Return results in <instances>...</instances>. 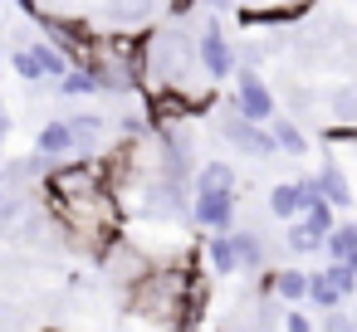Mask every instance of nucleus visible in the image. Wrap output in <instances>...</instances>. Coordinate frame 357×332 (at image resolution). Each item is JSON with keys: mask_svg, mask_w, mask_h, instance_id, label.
<instances>
[{"mask_svg": "<svg viewBox=\"0 0 357 332\" xmlns=\"http://www.w3.org/2000/svg\"><path fill=\"white\" fill-rule=\"evenodd\" d=\"M54 88H59V98H93V93H98V79L84 74V69H69Z\"/></svg>", "mask_w": 357, "mask_h": 332, "instance_id": "aec40b11", "label": "nucleus"}, {"mask_svg": "<svg viewBox=\"0 0 357 332\" xmlns=\"http://www.w3.org/2000/svg\"><path fill=\"white\" fill-rule=\"evenodd\" d=\"M274 298H279L284 308H298V303H308V269H294V264L274 269Z\"/></svg>", "mask_w": 357, "mask_h": 332, "instance_id": "f8f14e48", "label": "nucleus"}, {"mask_svg": "<svg viewBox=\"0 0 357 332\" xmlns=\"http://www.w3.org/2000/svg\"><path fill=\"white\" fill-rule=\"evenodd\" d=\"M323 274L333 278V288L342 293V303H347V298H357V264H342V259H328V264H323Z\"/></svg>", "mask_w": 357, "mask_h": 332, "instance_id": "412c9836", "label": "nucleus"}, {"mask_svg": "<svg viewBox=\"0 0 357 332\" xmlns=\"http://www.w3.org/2000/svg\"><path fill=\"white\" fill-rule=\"evenodd\" d=\"M235 210H240L235 191H191V225L206 235L235 230Z\"/></svg>", "mask_w": 357, "mask_h": 332, "instance_id": "39448f33", "label": "nucleus"}, {"mask_svg": "<svg viewBox=\"0 0 357 332\" xmlns=\"http://www.w3.org/2000/svg\"><path fill=\"white\" fill-rule=\"evenodd\" d=\"M103 186H113V181H108V161H103V157H69V161H54V166L40 176L45 200H74V196L103 191Z\"/></svg>", "mask_w": 357, "mask_h": 332, "instance_id": "f257e3e1", "label": "nucleus"}, {"mask_svg": "<svg viewBox=\"0 0 357 332\" xmlns=\"http://www.w3.org/2000/svg\"><path fill=\"white\" fill-rule=\"evenodd\" d=\"M40 10H59V15H74V10H69V0H40Z\"/></svg>", "mask_w": 357, "mask_h": 332, "instance_id": "bb28decb", "label": "nucleus"}, {"mask_svg": "<svg viewBox=\"0 0 357 332\" xmlns=\"http://www.w3.org/2000/svg\"><path fill=\"white\" fill-rule=\"evenodd\" d=\"M313 10V0H289V6H279V0H264V6H240L235 10V20L245 25V30H259V25H294V20H303Z\"/></svg>", "mask_w": 357, "mask_h": 332, "instance_id": "0eeeda50", "label": "nucleus"}, {"mask_svg": "<svg viewBox=\"0 0 357 332\" xmlns=\"http://www.w3.org/2000/svg\"><path fill=\"white\" fill-rule=\"evenodd\" d=\"M230 103H235L250 122H264V127H269V118H279V98H274V88L264 84L259 69H235V93H230Z\"/></svg>", "mask_w": 357, "mask_h": 332, "instance_id": "20e7f679", "label": "nucleus"}, {"mask_svg": "<svg viewBox=\"0 0 357 332\" xmlns=\"http://www.w3.org/2000/svg\"><path fill=\"white\" fill-rule=\"evenodd\" d=\"M255 6H264V0H255Z\"/></svg>", "mask_w": 357, "mask_h": 332, "instance_id": "c756f323", "label": "nucleus"}, {"mask_svg": "<svg viewBox=\"0 0 357 332\" xmlns=\"http://www.w3.org/2000/svg\"><path fill=\"white\" fill-rule=\"evenodd\" d=\"M196 54H201L206 84H225V79H235V69H240V54H235V45L225 40V30H220L215 15H211V20L201 25V35H196Z\"/></svg>", "mask_w": 357, "mask_h": 332, "instance_id": "7ed1b4c3", "label": "nucleus"}, {"mask_svg": "<svg viewBox=\"0 0 357 332\" xmlns=\"http://www.w3.org/2000/svg\"><path fill=\"white\" fill-rule=\"evenodd\" d=\"M215 132H220L225 147H235L240 157H255V161H274V152H279L274 132H269L264 122H250L235 103H225V113L215 118Z\"/></svg>", "mask_w": 357, "mask_h": 332, "instance_id": "f03ea898", "label": "nucleus"}, {"mask_svg": "<svg viewBox=\"0 0 357 332\" xmlns=\"http://www.w3.org/2000/svg\"><path fill=\"white\" fill-rule=\"evenodd\" d=\"M230 239H235V254H240V269L245 274H264V264H269V244L259 239V230H230Z\"/></svg>", "mask_w": 357, "mask_h": 332, "instance_id": "9d476101", "label": "nucleus"}, {"mask_svg": "<svg viewBox=\"0 0 357 332\" xmlns=\"http://www.w3.org/2000/svg\"><path fill=\"white\" fill-rule=\"evenodd\" d=\"M10 137V113H6V103H0V142Z\"/></svg>", "mask_w": 357, "mask_h": 332, "instance_id": "cd10ccee", "label": "nucleus"}, {"mask_svg": "<svg viewBox=\"0 0 357 332\" xmlns=\"http://www.w3.org/2000/svg\"><path fill=\"white\" fill-rule=\"evenodd\" d=\"M235 166L225 161V157H211V161H201L196 166V181H191V191H235Z\"/></svg>", "mask_w": 357, "mask_h": 332, "instance_id": "ddd939ff", "label": "nucleus"}, {"mask_svg": "<svg viewBox=\"0 0 357 332\" xmlns=\"http://www.w3.org/2000/svg\"><path fill=\"white\" fill-rule=\"evenodd\" d=\"M328 113L337 118L333 127H357V84H342V88H333V98H328Z\"/></svg>", "mask_w": 357, "mask_h": 332, "instance_id": "6ab92c4d", "label": "nucleus"}, {"mask_svg": "<svg viewBox=\"0 0 357 332\" xmlns=\"http://www.w3.org/2000/svg\"><path fill=\"white\" fill-rule=\"evenodd\" d=\"M157 15H167V0H98L103 30H152Z\"/></svg>", "mask_w": 357, "mask_h": 332, "instance_id": "423d86ee", "label": "nucleus"}, {"mask_svg": "<svg viewBox=\"0 0 357 332\" xmlns=\"http://www.w3.org/2000/svg\"><path fill=\"white\" fill-rule=\"evenodd\" d=\"M206 264H211V274H215V278H230V274H240V254H235V239H230V230H220V235H206Z\"/></svg>", "mask_w": 357, "mask_h": 332, "instance_id": "9b49d317", "label": "nucleus"}, {"mask_svg": "<svg viewBox=\"0 0 357 332\" xmlns=\"http://www.w3.org/2000/svg\"><path fill=\"white\" fill-rule=\"evenodd\" d=\"M284 249H289V254H323V235L298 215V220L284 225Z\"/></svg>", "mask_w": 357, "mask_h": 332, "instance_id": "2eb2a0df", "label": "nucleus"}, {"mask_svg": "<svg viewBox=\"0 0 357 332\" xmlns=\"http://www.w3.org/2000/svg\"><path fill=\"white\" fill-rule=\"evenodd\" d=\"M323 254L328 259H342V264H357V220L333 225V235L323 239Z\"/></svg>", "mask_w": 357, "mask_h": 332, "instance_id": "dca6fc26", "label": "nucleus"}, {"mask_svg": "<svg viewBox=\"0 0 357 332\" xmlns=\"http://www.w3.org/2000/svg\"><path fill=\"white\" fill-rule=\"evenodd\" d=\"M0 205H6V171H0Z\"/></svg>", "mask_w": 357, "mask_h": 332, "instance_id": "c85d7f7f", "label": "nucleus"}, {"mask_svg": "<svg viewBox=\"0 0 357 332\" xmlns=\"http://www.w3.org/2000/svg\"><path fill=\"white\" fill-rule=\"evenodd\" d=\"M279 327H284V332H318V322H313L303 308H284V313H279Z\"/></svg>", "mask_w": 357, "mask_h": 332, "instance_id": "b1692460", "label": "nucleus"}, {"mask_svg": "<svg viewBox=\"0 0 357 332\" xmlns=\"http://www.w3.org/2000/svg\"><path fill=\"white\" fill-rule=\"evenodd\" d=\"M323 332H352V313L328 308V313H323Z\"/></svg>", "mask_w": 357, "mask_h": 332, "instance_id": "393cba45", "label": "nucleus"}, {"mask_svg": "<svg viewBox=\"0 0 357 332\" xmlns=\"http://www.w3.org/2000/svg\"><path fill=\"white\" fill-rule=\"evenodd\" d=\"M308 303H313L318 313H328V308H342V293L333 288V278H328L323 269H308Z\"/></svg>", "mask_w": 357, "mask_h": 332, "instance_id": "a211bd4d", "label": "nucleus"}, {"mask_svg": "<svg viewBox=\"0 0 357 332\" xmlns=\"http://www.w3.org/2000/svg\"><path fill=\"white\" fill-rule=\"evenodd\" d=\"M10 69H15V79H25V84H30V88H35V84H45V79H50V74H45V69H40V59H35V54H30V45H20V49H15V54H10Z\"/></svg>", "mask_w": 357, "mask_h": 332, "instance_id": "4be33fe9", "label": "nucleus"}, {"mask_svg": "<svg viewBox=\"0 0 357 332\" xmlns=\"http://www.w3.org/2000/svg\"><path fill=\"white\" fill-rule=\"evenodd\" d=\"M303 220H308V225H313V230H318V235L328 239V235H333V225H337V210H333L328 200H308V210H303Z\"/></svg>", "mask_w": 357, "mask_h": 332, "instance_id": "5701e85b", "label": "nucleus"}, {"mask_svg": "<svg viewBox=\"0 0 357 332\" xmlns=\"http://www.w3.org/2000/svg\"><path fill=\"white\" fill-rule=\"evenodd\" d=\"M264 205H269V215L284 220V225L298 220V215H303V191H298V181H279V186H269V200H264Z\"/></svg>", "mask_w": 357, "mask_h": 332, "instance_id": "4468645a", "label": "nucleus"}, {"mask_svg": "<svg viewBox=\"0 0 357 332\" xmlns=\"http://www.w3.org/2000/svg\"><path fill=\"white\" fill-rule=\"evenodd\" d=\"M201 6H206L211 15H230V10H240V0H201Z\"/></svg>", "mask_w": 357, "mask_h": 332, "instance_id": "a878e982", "label": "nucleus"}, {"mask_svg": "<svg viewBox=\"0 0 357 332\" xmlns=\"http://www.w3.org/2000/svg\"><path fill=\"white\" fill-rule=\"evenodd\" d=\"M313 176H318L323 200H328L333 210H352V200H357V196H352V186H347V176H342V166H337V161H323Z\"/></svg>", "mask_w": 357, "mask_h": 332, "instance_id": "1a4fd4ad", "label": "nucleus"}, {"mask_svg": "<svg viewBox=\"0 0 357 332\" xmlns=\"http://www.w3.org/2000/svg\"><path fill=\"white\" fill-rule=\"evenodd\" d=\"M35 152H40V157H50V161H69V157H79L69 122H64V118H50V122L35 132Z\"/></svg>", "mask_w": 357, "mask_h": 332, "instance_id": "6e6552de", "label": "nucleus"}, {"mask_svg": "<svg viewBox=\"0 0 357 332\" xmlns=\"http://www.w3.org/2000/svg\"><path fill=\"white\" fill-rule=\"evenodd\" d=\"M269 132H274V142H279V152H289V157H303L308 152V132L284 113V118H269Z\"/></svg>", "mask_w": 357, "mask_h": 332, "instance_id": "f3484780", "label": "nucleus"}]
</instances>
